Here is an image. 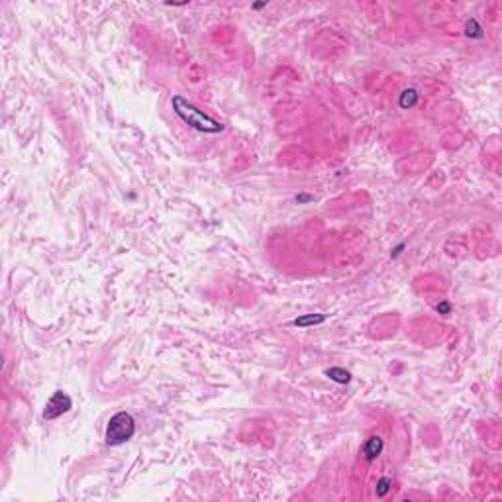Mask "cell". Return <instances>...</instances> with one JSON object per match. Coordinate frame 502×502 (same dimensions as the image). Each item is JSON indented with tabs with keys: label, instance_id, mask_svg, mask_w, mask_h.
<instances>
[{
	"label": "cell",
	"instance_id": "5",
	"mask_svg": "<svg viewBox=\"0 0 502 502\" xmlns=\"http://www.w3.org/2000/svg\"><path fill=\"white\" fill-rule=\"evenodd\" d=\"M326 377L330 380H334V383H337V385H346V383L351 380V373L342 367H332L326 371Z\"/></svg>",
	"mask_w": 502,
	"mask_h": 502
},
{
	"label": "cell",
	"instance_id": "1",
	"mask_svg": "<svg viewBox=\"0 0 502 502\" xmlns=\"http://www.w3.org/2000/svg\"><path fill=\"white\" fill-rule=\"evenodd\" d=\"M173 110L175 114L179 116L183 122L190 126V128H194V130H198L202 134H220L224 130V126L218 120H214L210 118L208 114H204L202 110H198L194 104H190L187 98H183V96H173Z\"/></svg>",
	"mask_w": 502,
	"mask_h": 502
},
{
	"label": "cell",
	"instance_id": "11",
	"mask_svg": "<svg viewBox=\"0 0 502 502\" xmlns=\"http://www.w3.org/2000/svg\"><path fill=\"white\" fill-rule=\"evenodd\" d=\"M310 200H312L310 194H298V196H296V202H310Z\"/></svg>",
	"mask_w": 502,
	"mask_h": 502
},
{
	"label": "cell",
	"instance_id": "8",
	"mask_svg": "<svg viewBox=\"0 0 502 502\" xmlns=\"http://www.w3.org/2000/svg\"><path fill=\"white\" fill-rule=\"evenodd\" d=\"M465 34L469 35V37H483V28H480V24L475 20V18H471L467 22V26H465Z\"/></svg>",
	"mask_w": 502,
	"mask_h": 502
},
{
	"label": "cell",
	"instance_id": "2",
	"mask_svg": "<svg viewBox=\"0 0 502 502\" xmlns=\"http://www.w3.org/2000/svg\"><path fill=\"white\" fill-rule=\"evenodd\" d=\"M135 434V420L130 412H118L110 418L106 426V444L108 446H122L130 441Z\"/></svg>",
	"mask_w": 502,
	"mask_h": 502
},
{
	"label": "cell",
	"instance_id": "7",
	"mask_svg": "<svg viewBox=\"0 0 502 502\" xmlns=\"http://www.w3.org/2000/svg\"><path fill=\"white\" fill-rule=\"evenodd\" d=\"M418 98H420V94H418V90H414V89H408V90H404L400 94V101H398V104H400V108H412L414 104L418 102Z\"/></svg>",
	"mask_w": 502,
	"mask_h": 502
},
{
	"label": "cell",
	"instance_id": "9",
	"mask_svg": "<svg viewBox=\"0 0 502 502\" xmlns=\"http://www.w3.org/2000/svg\"><path fill=\"white\" fill-rule=\"evenodd\" d=\"M391 487H392L391 477H383V479H379V483H377V496H379V498H383L387 492L391 491Z\"/></svg>",
	"mask_w": 502,
	"mask_h": 502
},
{
	"label": "cell",
	"instance_id": "3",
	"mask_svg": "<svg viewBox=\"0 0 502 502\" xmlns=\"http://www.w3.org/2000/svg\"><path fill=\"white\" fill-rule=\"evenodd\" d=\"M71 406H73V400H71V396H69L67 392L55 391L53 392V396H51V398L47 400V404H45L44 418L45 420H55V418L63 416L65 412H69Z\"/></svg>",
	"mask_w": 502,
	"mask_h": 502
},
{
	"label": "cell",
	"instance_id": "4",
	"mask_svg": "<svg viewBox=\"0 0 502 502\" xmlns=\"http://www.w3.org/2000/svg\"><path fill=\"white\" fill-rule=\"evenodd\" d=\"M383 447H385V441L380 439L379 435H371L367 441H365V446H363V455L371 463V461H375L383 453Z\"/></svg>",
	"mask_w": 502,
	"mask_h": 502
},
{
	"label": "cell",
	"instance_id": "6",
	"mask_svg": "<svg viewBox=\"0 0 502 502\" xmlns=\"http://www.w3.org/2000/svg\"><path fill=\"white\" fill-rule=\"evenodd\" d=\"M326 320L324 314H306V316H298L294 318L292 324L298 326V328H308V326H316V324H322Z\"/></svg>",
	"mask_w": 502,
	"mask_h": 502
},
{
	"label": "cell",
	"instance_id": "10",
	"mask_svg": "<svg viewBox=\"0 0 502 502\" xmlns=\"http://www.w3.org/2000/svg\"><path fill=\"white\" fill-rule=\"evenodd\" d=\"M435 310H437L439 314H449V310H451V304H449V302H446V300L439 302V304L435 306Z\"/></svg>",
	"mask_w": 502,
	"mask_h": 502
}]
</instances>
